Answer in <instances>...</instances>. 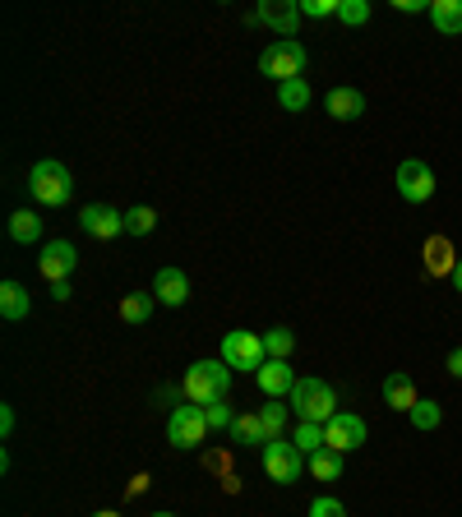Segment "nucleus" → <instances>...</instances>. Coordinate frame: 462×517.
I'll return each mask as SVG.
<instances>
[{
	"mask_svg": "<svg viewBox=\"0 0 462 517\" xmlns=\"http://www.w3.org/2000/svg\"><path fill=\"white\" fill-rule=\"evenodd\" d=\"M287 407L296 411V421L329 425L333 416H338V393H333V384H324L319 374H305V379H296L292 397H287Z\"/></svg>",
	"mask_w": 462,
	"mask_h": 517,
	"instance_id": "f257e3e1",
	"label": "nucleus"
},
{
	"mask_svg": "<svg viewBox=\"0 0 462 517\" xmlns=\"http://www.w3.org/2000/svg\"><path fill=\"white\" fill-rule=\"evenodd\" d=\"M231 365L222 361H195L190 370H185V379H181V397L185 402H195V407H208V402H222L227 397V388H231Z\"/></svg>",
	"mask_w": 462,
	"mask_h": 517,
	"instance_id": "f03ea898",
	"label": "nucleus"
},
{
	"mask_svg": "<svg viewBox=\"0 0 462 517\" xmlns=\"http://www.w3.org/2000/svg\"><path fill=\"white\" fill-rule=\"evenodd\" d=\"M28 194H33L42 208H65L74 194V176L65 162H56V157H42V162H33V171H28Z\"/></svg>",
	"mask_w": 462,
	"mask_h": 517,
	"instance_id": "7ed1b4c3",
	"label": "nucleus"
},
{
	"mask_svg": "<svg viewBox=\"0 0 462 517\" xmlns=\"http://www.w3.org/2000/svg\"><path fill=\"white\" fill-rule=\"evenodd\" d=\"M305 65H310V51L301 42H268L259 51V74H268L273 84H287V79H305Z\"/></svg>",
	"mask_w": 462,
	"mask_h": 517,
	"instance_id": "20e7f679",
	"label": "nucleus"
},
{
	"mask_svg": "<svg viewBox=\"0 0 462 517\" xmlns=\"http://www.w3.org/2000/svg\"><path fill=\"white\" fill-rule=\"evenodd\" d=\"M259 462H264L268 481H278V485H296V481H301V471H310V467H305L310 457H305L292 439H268V444L259 448Z\"/></svg>",
	"mask_w": 462,
	"mask_h": 517,
	"instance_id": "39448f33",
	"label": "nucleus"
},
{
	"mask_svg": "<svg viewBox=\"0 0 462 517\" xmlns=\"http://www.w3.org/2000/svg\"><path fill=\"white\" fill-rule=\"evenodd\" d=\"M222 361H227L231 370L259 374V370H264V361H268L264 333H245V328H231V333L222 337Z\"/></svg>",
	"mask_w": 462,
	"mask_h": 517,
	"instance_id": "423d86ee",
	"label": "nucleus"
},
{
	"mask_svg": "<svg viewBox=\"0 0 462 517\" xmlns=\"http://www.w3.org/2000/svg\"><path fill=\"white\" fill-rule=\"evenodd\" d=\"M167 439H171V448H199L208 439V416H204V407H195V402H185V407H171V416H167Z\"/></svg>",
	"mask_w": 462,
	"mask_h": 517,
	"instance_id": "0eeeda50",
	"label": "nucleus"
},
{
	"mask_svg": "<svg viewBox=\"0 0 462 517\" xmlns=\"http://www.w3.org/2000/svg\"><path fill=\"white\" fill-rule=\"evenodd\" d=\"M398 194L412 208L430 204V199H435V167L421 162V157H402L398 162Z\"/></svg>",
	"mask_w": 462,
	"mask_h": 517,
	"instance_id": "6e6552de",
	"label": "nucleus"
},
{
	"mask_svg": "<svg viewBox=\"0 0 462 517\" xmlns=\"http://www.w3.org/2000/svg\"><path fill=\"white\" fill-rule=\"evenodd\" d=\"M250 24H264L278 33V42H296V28H301V0H264Z\"/></svg>",
	"mask_w": 462,
	"mask_h": 517,
	"instance_id": "1a4fd4ad",
	"label": "nucleus"
},
{
	"mask_svg": "<svg viewBox=\"0 0 462 517\" xmlns=\"http://www.w3.org/2000/svg\"><path fill=\"white\" fill-rule=\"evenodd\" d=\"M365 421L356 416V411H338L329 425H324V444L333 448V453H352V448H361L365 444Z\"/></svg>",
	"mask_w": 462,
	"mask_h": 517,
	"instance_id": "9d476101",
	"label": "nucleus"
},
{
	"mask_svg": "<svg viewBox=\"0 0 462 517\" xmlns=\"http://www.w3.org/2000/svg\"><path fill=\"white\" fill-rule=\"evenodd\" d=\"M79 227H84L93 241H116L125 231V213H116L111 204H88V208H79Z\"/></svg>",
	"mask_w": 462,
	"mask_h": 517,
	"instance_id": "9b49d317",
	"label": "nucleus"
},
{
	"mask_svg": "<svg viewBox=\"0 0 462 517\" xmlns=\"http://www.w3.org/2000/svg\"><path fill=\"white\" fill-rule=\"evenodd\" d=\"M74 264H79V254H74L70 241H47L42 245V259H37V268H42L47 282H70Z\"/></svg>",
	"mask_w": 462,
	"mask_h": 517,
	"instance_id": "f8f14e48",
	"label": "nucleus"
},
{
	"mask_svg": "<svg viewBox=\"0 0 462 517\" xmlns=\"http://www.w3.org/2000/svg\"><path fill=\"white\" fill-rule=\"evenodd\" d=\"M153 296H158V305L181 310V305L190 301V277H185L181 268H158V277H153Z\"/></svg>",
	"mask_w": 462,
	"mask_h": 517,
	"instance_id": "ddd939ff",
	"label": "nucleus"
},
{
	"mask_svg": "<svg viewBox=\"0 0 462 517\" xmlns=\"http://www.w3.org/2000/svg\"><path fill=\"white\" fill-rule=\"evenodd\" d=\"M255 384H259V393L264 397H292V388H296V374H292V365L287 361H264V370L255 374Z\"/></svg>",
	"mask_w": 462,
	"mask_h": 517,
	"instance_id": "4468645a",
	"label": "nucleus"
},
{
	"mask_svg": "<svg viewBox=\"0 0 462 517\" xmlns=\"http://www.w3.org/2000/svg\"><path fill=\"white\" fill-rule=\"evenodd\" d=\"M324 111H329L333 121H361L365 116V93L361 88H352V84H342V88H333V93L324 97Z\"/></svg>",
	"mask_w": 462,
	"mask_h": 517,
	"instance_id": "2eb2a0df",
	"label": "nucleus"
},
{
	"mask_svg": "<svg viewBox=\"0 0 462 517\" xmlns=\"http://www.w3.org/2000/svg\"><path fill=\"white\" fill-rule=\"evenodd\" d=\"M416 402H421V393H416V379L412 374H389L384 379V407H393V411H412Z\"/></svg>",
	"mask_w": 462,
	"mask_h": 517,
	"instance_id": "dca6fc26",
	"label": "nucleus"
},
{
	"mask_svg": "<svg viewBox=\"0 0 462 517\" xmlns=\"http://www.w3.org/2000/svg\"><path fill=\"white\" fill-rule=\"evenodd\" d=\"M462 254H453V241L449 236H430L426 241V273L430 277H453Z\"/></svg>",
	"mask_w": 462,
	"mask_h": 517,
	"instance_id": "f3484780",
	"label": "nucleus"
},
{
	"mask_svg": "<svg viewBox=\"0 0 462 517\" xmlns=\"http://www.w3.org/2000/svg\"><path fill=\"white\" fill-rule=\"evenodd\" d=\"M28 314H33V296H28V287H19V282H0V319L19 324V319H28Z\"/></svg>",
	"mask_w": 462,
	"mask_h": 517,
	"instance_id": "a211bd4d",
	"label": "nucleus"
},
{
	"mask_svg": "<svg viewBox=\"0 0 462 517\" xmlns=\"http://www.w3.org/2000/svg\"><path fill=\"white\" fill-rule=\"evenodd\" d=\"M430 24L439 37H462V0H430Z\"/></svg>",
	"mask_w": 462,
	"mask_h": 517,
	"instance_id": "6ab92c4d",
	"label": "nucleus"
},
{
	"mask_svg": "<svg viewBox=\"0 0 462 517\" xmlns=\"http://www.w3.org/2000/svg\"><path fill=\"white\" fill-rule=\"evenodd\" d=\"M153 305H158L153 291H130V296H121V319L125 324H148V319H153Z\"/></svg>",
	"mask_w": 462,
	"mask_h": 517,
	"instance_id": "aec40b11",
	"label": "nucleus"
},
{
	"mask_svg": "<svg viewBox=\"0 0 462 517\" xmlns=\"http://www.w3.org/2000/svg\"><path fill=\"white\" fill-rule=\"evenodd\" d=\"M10 241H14V245H33V241H42V217L28 213V208L10 213Z\"/></svg>",
	"mask_w": 462,
	"mask_h": 517,
	"instance_id": "412c9836",
	"label": "nucleus"
},
{
	"mask_svg": "<svg viewBox=\"0 0 462 517\" xmlns=\"http://www.w3.org/2000/svg\"><path fill=\"white\" fill-rule=\"evenodd\" d=\"M287 402L282 397H268L264 407H259V421H264V434L268 439H287Z\"/></svg>",
	"mask_w": 462,
	"mask_h": 517,
	"instance_id": "4be33fe9",
	"label": "nucleus"
},
{
	"mask_svg": "<svg viewBox=\"0 0 462 517\" xmlns=\"http://www.w3.org/2000/svg\"><path fill=\"white\" fill-rule=\"evenodd\" d=\"M231 439L236 444H268V434H264V421H259V411H241L236 416V425H231Z\"/></svg>",
	"mask_w": 462,
	"mask_h": 517,
	"instance_id": "5701e85b",
	"label": "nucleus"
},
{
	"mask_svg": "<svg viewBox=\"0 0 462 517\" xmlns=\"http://www.w3.org/2000/svg\"><path fill=\"white\" fill-rule=\"evenodd\" d=\"M310 102H315V93H310L305 79H287V84H278V107L282 111H305Z\"/></svg>",
	"mask_w": 462,
	"mask_h": 517,
	"instance_id": "b1692460",
	"label": "nucleus"
},
{
	"mask_svg": "<svg viewBox=\"0 0 462 517\" xmlns=\"http://www.w3.org/2000/svg\"><path fill=\"white\" fill-rule=\"evenodd\" d=\"M305 467H310V476H315V481H338V476H342V453H333V448H319V453L310 457Z\"/></svg>",
	"mask_w": 462,
	"mask_h": 517,
	"instance_id": "393cba45",
	"label": "nucleus"
},
{
	"mask_svg": "<svg viewBox=\"0 0 462 517\" xmlns=\"http://www.w3.org/2000/svg\"><path fill=\"white\" fill-rule=\"evenodd\" d=\"M296 347V333L292 328H268L264 333V351H268V361H287Z\"/></svg>",
	"mask_w": 462,
	"mask_h": 517,
	"instance_id": "a878e982",
	"label": "nucleus"
},
{
	"mask_svg": "<svg viewBox=\"0 0 462 517\" xmlns=\"http://www.w3.org/2000/svg\"><path fill=\"white\" fill-rule=\"evenodd\" d=\"M292 444L301 448L305 457H315L319 448H329V444H324V425H310V421H301V425L292 430Z\"/></svg>",
	"mask_w": 462,
	"mask_h": 517,
	"instance_id": "bb28decb",
	"label": "nucleus"
},
{
	"mask_svg": "<svg viewBox=\"0 0 462 517\" xmlns=\"http://www.w3.org/2000/svg\"><path fill=\"white\" fill-rule=\"evenodd\" d=\"M153 227H158V208L134 204L130 213H125V231H130V236H153Z\"/></svg>",
	"mask_w": 462,
	"mask_h": 517,
	"instance_id": "cd10ccee",
	"label": "nucleus"
},
{
	"mask_svg": "<svg viewBox=\"0 0 462 517\" xmlns=\"http://www.w3.org/2000/svg\"><path fill=\"white\" fill-rule=\"evenodd\" d=\"M407 416H412L416 430H439V421H444V407H439V402H430V397H421V402H416Z\"/></svg>",
	"mask_w": 462,
	"mask_h": 517,
	"instance_id": "c85d7f7f",
	"label": "nucleus"
},
{
	"mask_svg": "<svg viewBox=\"0 0 462 517\" xmlns=\"http://www.w3.org/2000/svg\"><path fill=\"white\" fill-rule=\"evenodd\" d=\"M204 416H208V430H213V434H222V430L231 434V425H236V416H241V411H231L227 402H208Z\"/></svg>",
	"mask_w": 462,
	"mask_h": 517,
	"instance_id": "c756f323",
	"label": "nucleus"
},
{
	"mask_svg": "<svg viewBox=\"0 0 462 517\" xmlns=\"http://www.w3.org/2000/svg\"><path fill=\"white\" fill-rule=\"evenodd\" d=\"M338 19H342L347 28H361L365 19H370V0H342V5H338Z\"/></svg>",
	"mask_w": 462,
	"mask_h": 517,
	"instance_id": "7c9ffc66",
	"label": "nucleus"
},
{
	"mask_svg": "<svg viewBox=\"0 0 462 517\" xmlns=\"http://www.w3.org/2000/svg\"><path fill=\"white\" fill-rule=\"evenodd\" d=\"M342 0H301V19H329V14H338Z\"/></svg>",
	"mask_w": 462,
	"mask_h": 517,
	"instance_id": "2f4dec72",
	"label": "nucleus"
},
{
	"mask_svg": "<svg viewBox=\"0 0 462 517\" xmlns=\"http://www.w3.org/2000/svg\"><path fill=\"white\" fill-rule=\"evenodd\" d=\"M310 517H347V508H342V499H333V494H319L315 504H310Z\"/></svg>",
	"mask_w": 462,
	"mask_h": 517,
	"instance_id": "473e14b6",
	"label": "nucleus"
},
{
	"mask_svg": "<svg viewBox=\"0 0 462 517\" xmlns=\"http://www.w3.org/2000/svg\"><path fill=\"white\" fill-rule=\"evenodd\" d=\"M393 10L398 14H430L426 0H393Z\"/></svg>",
	"mask_w": 462,
	"mask_h": 517,
	"instance_id": "72a5a7b5",
	"label": "nucleus"
},
{
	"mask_svg": "<svg viewBox=\"0 0 462 517\" xmlns=\"http://www.w3.org/2000/svg\"><path fill=\"white\" fill-rule=\"evenodd\" d=\"M444 370H449L453 379H462V347H453V351H449V361H444Z\"/></svg>",
	"mask_w": 462,
	"mask_h": 517,
	"instance_id": "f704fd0d",
	"label": "nucleus"
},
{
	"mask_svg": "<svg viewBox=\"0 0 462 517\" xmlns=\"http://www.w3.org/2000/svg\"><path fill=\"white\" fill-rule=\"evenodd\" d=\"M0 434H5V439L14 434V407H0Z\"/></svg>",
	"mask_w": 462,
	"mask_h": 517,
	"instance_id": "c9c22d12",
	"label": "nucleus"
},
{
	"mask_svg": "<svg viewBox=\"0 0 462 517\" xmlns=\"http://www.w3.org/2000/svg\"><path fill=\"white\" fill-rule=\"evenodd\" d=\"M74 291H70V282H51V301H70Z\"/></svg>",
	"mask_w": 462,
	"mask_h": 517,
	"instance_id": "e433bc0d",
	"label": "nucleus"
},
{
	"mask_svg": "<svg viewBox=\"0 0 462 517\" xmlns=\"http://www.w3.org/2000/svg\"><path fill=\"white\" fill-rule=\"evenodd\" d=\"M453 287L462 291V259H458V268H453Z\"/></svg>",
	"mask_w": 462,
	"mask_h": 517,
	"instance_id": "4c0bfd02",
	"label": "nucleus"
},
{
	"mask_svg": "<svg viewBox=\"0 0 462 517\" xmlns=\"http://www.w3.org/2000/svg\"><path fill=\"white\" fill-rule=\"evenodd\" d=\"M93 517H121V513H93Z\"/></svg>",
	"mask_w": 462,
	"mask_h": 517,
	"instance_id": "58836bf2",
	"label": "nucleus"
},
{
	"mask_svg": "<svg viewBox=\"0 0 462 517\" xmlns=\"http://www.w3.org/2000/svg\"><path fill=\"white\" fill-rule=\"evenodd\" d=\"M153 517H176V513H153Z\"/></svg>",
	"mask_w": 462,
	"mask_h": 517,
	"instance_id": "ea45409f",
	"label": "nucleus"
}]
</instances>
